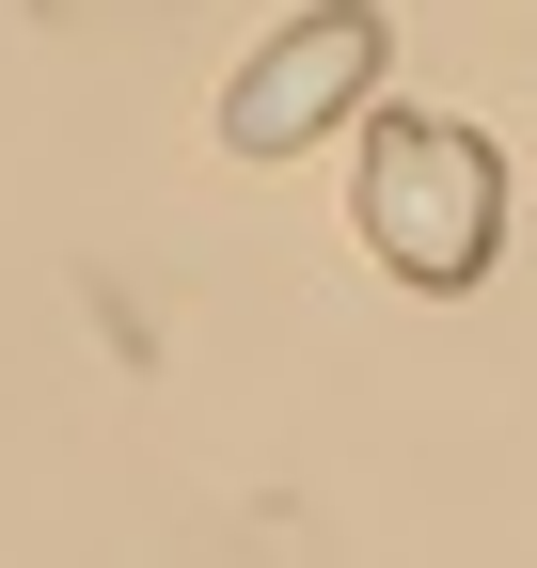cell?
Returning a JSON list of instances; mask_svg holds the SVG:
<instances>
[{"instance_id": "cell-1", "label": "cell", "mask_w": 537, "mask_h": 568, "mask_svg": "<svg viewBox=\"0 0 537 568\" xmlns=\"http://www.w3.org/2000/svg\"><path fill=\"white\" fill-rule=\"evenodd\" d=\"M379 253L395 268H427V284H475V253H490V159L458 126H379Z\"/></svg>"}, {"instance_id": "cell-2", "label": "cell", "mask_w": 537, "mask_h": 568, "mask_svg": "<svg viewBox=\"0 0 537 568\" xmlns=\"http://www.w3.org/2000/svg\"><path fill=\"white\" fill-rule=\"evenodd\" d=\"M364 63H379V32H364V17H316L301 48H268L253 80H237V111H222V126L253 142V159H285L301 126H332V80H364Z\"/></svg>"}]
</instances>
